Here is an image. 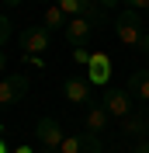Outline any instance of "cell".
Listing matches in <instances>:
<instances>
[{
  "label": "cell",
  "instance_id": "cell-1",
  "mask_svg": "<svg viewBox=\"0 0 149 153\" xmlns=\"http://www.w3.org/2000/svg\"><path fill=\"white\" fill-rule=\"evenodd\" d=\"M114 35L125 42V45H142V14L139 10H118V18H114Z\"/></svg>",
  "mask_w": 149,
  "mask_h": 153
},
{
  "label": "cell",
  "instance_id": "cell-2",
  "mask_svg": "<svg viewBox=\"0 0 149 153\" xmlns=\"http://www.w3.org/2000/svg\"><path fill=\"white\" fill-rule=\"evenodd\" d=\"M132 101H135V97H132L125 87H104V94H101V108L111 115V118H128V115L135 111Z\"/></svg>",
  "mask_w": 149,
  "mask_h": 153
},
{
  "label": "cell",
  "instance_id": "cell-3",
  "mask_svg": "<svg viewBox=\"0 0 149 153\" xmlns=\"http://www.w3.org/2000/svg\"><path fill=\"white\" fill-rule=\"evenodd\" d=\"M21 49L28 52V56H42L49 45H52V31L45 28V25H31V28H24L21 31Z\"/></svg>",
  "mask_w": 149,
  "mask_h": 153
},
{
  "label": "cell",
  "instance_id": "cell-4",
  "mask_svg": "<svg viewBox=\"0 0 149 153\" xmlns=\"http://www.w3.org/2000/svg\"><path fill=\"white\" fill-rule=\"evenodd\" d=\"M35 136H38V143L45 146V153H59V146H63V125L56 122V118H38L35 122Z\"/></svg>",
  "mask_w": 149,
  "mask_h": 153
},
{
  "label": "cell",
  "instance_id": "cell-5",
  "mask_svg": "<svg viewBox=\"0 0 149 153\" xmlns=\"http://www.w3.org/2000/svg\"><path fill=\"white\" fill-rule=\"evenodd\" d=\"M24 94H28V76H24V73H10V76L0 80V108L18 105Z\"/></svg>",
  "mask_w": 149,
  "mask_h": 153
},
{
  "label": "cell",
  "instance_id": "cell-6",
  "mask_svg": "<svg viewBox=\"0 0 149 153\" xmlns=\"http://www.w3.org/2000/svg\"><path fill=\"white\" fill-rule=\"evenodd\" d=\"M87 80H90V87H108V80H111V59L104 52H94L90 66H87Z\"/></svg>",
  "mask_w": 149,
  "mask_h": 153
},
{
  "label": "cell",
  "instance_id": "cell-7",
  "mask_svg": "<svg viewBox=\"0 0 149 153\" xmlns=\"http://www.w3.org/2000/svg\"><path fill=\"white\" fill-rule=\"evenodd\" d=\"M63 94L66 101H73V105H90V80H83V76H66L63 84Z\"/></svg>",
  "mask_w": 149,
  "mask_h": 153
},
{
  "label": "cell",
  "instance_id": "cell-8",
  "mask_svg": "<svg viewBox=\"0 0 149 153\" xmlns=\"http://www.w3.org/2000/svg\"><path fill=\"white\" fill-rule=\"evenodd\" d=\"M63 31H66V42H69L73 49H80V45L87 42V38H90L94 25H90L87 18H69V21H66V28H63Z\"/></svg>",
  "mask_w": 149,
  "mask_h": 153
},
{
  "label": "cell",
  "instance_id": "cell-9",
  "mask_svg": "<svg viewBox=\"0 0 149 153\" xmlns=\"http://www.w3.org/2000/svg\"><path fill=\"white\" fill-rule=\"evenodd\" d=\"M108 122H111V115L104 111L101 105H87V115H83V132H97V136H101L104 129H108Z\"/></svg>",
  "mask_w": 149,
  "mask_h": 153
},
{
  "label": "cell",
  "instance_id": "cell-10",
  "mask_svg": "<svg viewBox=\"0 0 149 153\" xmlns=\"http://www.w3.org/2000/svg\"><path fill=\"white\" fill-rule=\"evenodd\" d=\"M132 97H142V101H149V66H139L135 73L128 76V87H125Z\"/></svg>",
  "mask_w": 149,
  "mask_h": 153
},
{
  "label": "cell",
  "instance_id": "cell-11",
  "mask_svg": "<svg viewBox=\"0 0 149 153\" xmlns=\"http://www.w3.org/2000/svg\"><path fill=\"white\" fill-rule=\"evenodd\" d=\"M121 132L125 136H146L149 132V115L146 111H132L128 118H121Z\"/></svg>",
  "mask_w": 149,
  "mask_h": 153
},
{
  "label": "cell",
  "instance_id": "cell-12",
  "mask_svg": "<svg viewBox=\"0 0 149 153\" xmlns=\"http://www.w3.org/2000/svg\"><path fill=\"white\" fill-rule=\"evenodd\" d=\"M101 136L97 132H80V153H101Z\"/></svg>",
  "mask_w": 149,
  "mask_h": 153
},
{
  "label": "cell",
  "instance_id": "cell-13",
  "mask_svg": "<svg viewBox=\"0 0 149 153\" xmlns=\"http://www.w3.org/2000/svg\"><path fill=\"white\" fill-rule=\"evenodd\" d=\"M56 7L63 10V14H73V18H83V7H87V0H56Z\"/></svg>",
  "mask_w": 149,
  "mask_h": 153
},
{
  "label": "cell",
  "instance_id": "cell-14",
  "mask_svg": "<svg viewBox=\"0 0 149 153\" xmlns=\"http://www.w3.org/2000/svg\"><path fill=\"white\" fill-rule=\"evenodd\" d=\"M45 28H49V31L66 28V14H63L59 7H49V10H45Z\"/></svg>",
  "mask_w": 149,
  "mask_h": 153
},
{
  "label": "cell",
  "instance_id": "cell-15",
  "mask_svg": "<svg viewBox=\"0 0 149 153\" xmlns=\"http://www.w3.org/2000/svg\"><path fill=\"white\" fill-rule=\"evenodd\" d=\"M59 153H80V132H76V136H66L63 146H59Z\"/></svg>",
  "mask_w": 149,
  "mask_h": 153
},
{
  "label": "cell",
  "instance_id": "cell-16",
  "mask_svg": "<svg viewBox=\"0 0 149 153\" xmlns=\"http://www.w3.org/2000/svg\"><path fill=\"white\" fill-rule=\"evenodd\" d=\"M7 42H10V18H7V14H0V49L7 45Z\"/></svg>",
  "mask_w": 149,
  "mask_h": 153
},
{
  "label": "cell",
  "instance_id": "cell-17",
  "mask_svg": "<svg viewBox=\"0 0 149 153\" xmlns=\"http://www.w3.org/2000/svg\"><path fill=\"white\" fill-rule=\"evenodd\" d=\"M73 59H76V63H80V66H90L94 52H87V45H80V49H73Z\"/></svg>",
  "mask_w": 149,
  "mask_h": 153
},
{
  "label": "cell",
  "instance_id": "cell-18",
  "mask_svg": "<svg viewBox=\"0 0 149 153\" xmlns=\"http://www.w3.org/2000/svg\"><path fill=\"white\" fill-rule=\"evenodd\" d=\"M121 4H125L128 10H139V14H142V10L149 7V0H121Z\"/></svg>",
  "mask_w": 149,
  "mask_h": 153
},
{
  "label": "cell",
  "instance_id": "cell-19",
  "mask_svg": "<svg viewBox=\"0 0 149 153\" xmlns=\"http://www.w3.org/2000/svg\"><path fill=\"white\" fill-rule=\"evenodd\" d=\"M24 63H28V66H45V59H42V56H28V52H24Z\"/></svg>",
  "mask_w": 149,
  "mask_h": 153
},
{
  "label": "cell",
  "instance_id": "cell-20",
  "mask_svg": "<svg viewBox=\"0 0 149 153\" xmlns=\"http://www.w3.org/2000/svg\"><path fill=\"white\" fill-rule=\"evenodd\" d=\"M118 4H121V0H101V7H104V10H118Z\"/></svg>",
  "mask_w": 149,
  "mask_h": 153
},
{
  "label": "cell",
  "instance_id": "cell-21",
  "mask_svg": "<svg viewBox=\"0 0 149 153\" xmlns=\"http://www.w3.org/2000/svg\"><path fill=\"white\" fill-rule=\"evenodd\" d=\"M132 153H149V139H139V146H135Z\"/></svg>",
  "mask_w": 149,
  "mask_h": 153
},
{
  "label": "cell",
  "instance_id": "cell-22",
  "mask_svg": "<svg viewBox=\"0 0 149 153\" xmlns=\"http://www.w3.org/2000/svg\"><path fill=\"white\" fill-rule=\"evenodd\" d=\"M4 66H7V56H4V49H0V73H4Z\"/></svg>",
  "mask_w": 149,
  "mask_h": 153
},
{
  "label": "cell",
  "instance_id": "cell-23",
  "mask_svg": "<svg viewBox=\"0 0 149 153\" xmlns=\"http://www.w3.org/2000/svg\"><path fill=\"white\" fill-rule=\"evenodd\" d=\"M142 49H146V52H149V31H146V35H142Z\"/></svg>",
  "mask_w": 149,
  "mask_h": 153
},
{
  "label": "cell",
  "instance_id": "cell-24",
  "mask_svg": "<svg viewBox=\"0 0 149 153\" xmlns=\"http://www.w3.org/2000/svg\"><path fill=\"white\" fill-rule=\"evenodd\" d=\"M4 4H7V7H18V4H21V0H4Z\"/></svg>",
  "mask_w": 149,
  "mask_h": 153
},
{
  "label": "cell",
  "instance_id": "cell-25",
  "mask_svg": "<svg viewBox=\"0 0 149 153\" xmlns=\"http://www.w3.org/2000/svg\"><path fill=\"white\" fill-rule=\"evenodd\" d=\"M0 153H7V146H4V143H0Z\"/></svg>",
  "mask_w": 149,
  "mask_h": 153
},
{
  "label": "cell",
  "instance_id": "cell-26",
  "mask_svg": "<svg viewBox=\"0 0 149 153\" xmlns=\"http://www.w3.org/2000/svg\"><path fill=\"white\" fill-rule=\"evenodd\" d=\"M146 18H149V7H146Z\"/></svg>",
  "mask_w": 149,
  "mask_h": 153
},
{
  "label": "cell",
  "instance_id": "cell-27",
  "mask_svg": "<svg viewBox=\"0 0 149 153\" xmlns=\"http://www.w3.org/2000/svg\"><path fill=\"white\" fill-rule=\"evenodd\" d=\"M42 4H49V0H42Z\"/></svg>",
  "mask_w": 149,
  "mask_h": 153
}]
</instances>
